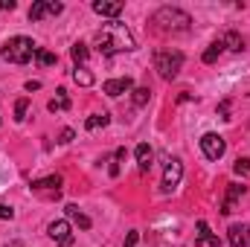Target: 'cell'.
Returning <instances> with one entry per match:
<instances>
[{"label": "cell", "instance_id": "1", "mask_svg": "<svg viewBox=\"0 0 250 247\" xmlns=\"http://www.w3.org/2000/svg\"><path fill=\"white\" fill-rule=\"evenodd\" d=\"M96 50L102 53V59H111L117 53H131L137 50L134 44V35L128 32V26L120 21H111V23H102V29L96 32Z\"/></svg>", "mask_w": 250, "mask_h": 247}, {"label": "cell", "instance_id": "2", "mask_svg": "<svg viewBox=\"0 0 250 247\" xmlns=\"http://www.w3.org/2000/svg\"><path fill=\"white\" fill-rule=\"evenodd\" d=\"M38 53V47H35V41L32 38H23V35H18V38H9L6 44H3V50H0V56L6 59V62L12 64H26L32 62V56Z\"/></svg>", "mask_w": 250, "mask_h": 247}, {"label": "cell", "instance_id": "3", "mask_svg": "<svg viewBox=\"0 0 250 247\" xmlns=\"http://www.w3.org/2000/svg\"><path fill=\"white\" fill-rule=\"evenodd\" d=\"M154 23L163 29V32H187L192 18H189L184 9H175V6H163L154 12Z\"/></svg>", "mask_w": 250, "mask_h": 247}, {"label": "cell", "instance_id": "4", "mask_svg": "<svg viewBox=\"0 0 250 247\" xmlns=\"http://www.w3.org/2000/svg\"><path fill=\"white\" fill-rule=\"evenodd\" d=\"M181 67H184V53H178V50H157L154 53V70L160 73V79L172 82L181 73Z\"/></svg>", "mask_w": 250, "mask_h": 247}, {"label": "cell", "instance_id": "5", "mask_svg": "<svg viewBox=\"0 0 250 247\" xmlns=\"http://www.w3.org/2000/svg\"><path fill=\"white\" fill-rule=\"evenodd\" d=\"M201 151H204L209 160H221L224 151H227V143H224L221 134H204V137H201Z\"/></svg>", "mask_w": 250, "mask_h": 247}, {"label": "cell", "instance_id": "6", "mask_svg": "<svg viewBox=\"0 0 250 247\" xmlns=\"http://www.w3.org/2000/svg\"><path fill=\"white\" fill-rule=\"evenodd\" d=\"M64 6L62 3H56V0H38V3H32V9H29V21H44V18H50V15H62Z\"/></svg>", "mask_w": 250, "mask_h": 247}, {"label": "cell", "instance_id": "7", "mask_svg": "<svg viewBox=\"0 0 250 247\" xmlns=\"http://www.w3.org/2000/svg\"><path fill=\"white\" fill-rule=\"evenodd\" d=\"M181 178H184V163L178 157H172L166 163V172H163V192H172L175 186L181 184Z\"/></svg>", "mask_w": 250, "mask_h": 247}, {"label": "cell", "instance_id": "8", "mask_svg": "<svg viewBox=\"0 0 250 247\" xmlns=\"http://www.w3.org/2000/svg\"><path fill=\"white\" fill-rule=\"evenodd\" d=\"M50 239L59 247H73V230H70V224L62 221V218L53 221V224H50Z\"/></svg>", "mask_w": 250, "mask_h": 247}, {"label": "cell", "instance_id": "9", "mask_svg": "<svg viewBox=\"0 0 250 247\" xmlns=\"http://www.w3.org/2000/svg\"><path fill=\"white\" fill-rule=\"evenodd\" d=\"M134 87V79L131 76H125V79H108L105 84H102V90L108 93V96H123Z\"/></svg>", "mask_w": 250, "mask_h": 247}, {"label": "cell", "instance_id": "10", "mask_svg": "<svg viewBox=\"0 0 250 247\" xmlns=\"http://www.w3.org/2000/svg\"><path fill=\"white\" fill-rule=\"evenodd\" d=\"M93 12L102 15V18H114V21H117V15L123 12V3H120V0H96V3H93Z\"/></svg>", "mask_w": 250, "mask_h": 247}, {"label": "cell", "instance_id": "11", "mask_svg": "<svg viewBox=\"0 0 250 247\" xmlns=\"http://www.w3.org/2000/svg\"><path fill=\"white\" fill-rule=\"evenodd\" d=\"M230 245L233 247H250V224H233V227H230Z\"/></svg>", "mask_w": 250, "mask_h": 247}, {"label": "cell", "instance_id": "12", "mask_svg": "<svg viewBox=\"0 0 250 247\" xmlns=\"http://www.w3.org/2000/svg\"><path fill=\"white\" fill-rule=\"evenodd\" d=\"M245 195V186H239V184H230V189H227V198H224V204H221V212L224 215H230L233 209H236V201Z\"/></svg>", "mask_w": 250, "mask_h": 247}, {"label": "cell", "instance_id": "13", "mask_svg": "<svg viewBox=\"0 0 250 247\" xmlns=\"http://www.w3.org/2000/svg\"><path fill=\"white\" fill-rule=\"evenodd\" d=\"M137 163H140V172H148V166H151V148H148V143L137 145Z\"/></svg>", "mask_w": 250, "mask_h": 247}, {"label": "cell", "instance_id": "14", "mask_svg": "<svg viewBox=\"0 0 250 247\" xmlns=\"http://www.w3.org/2000/svg\"><path fill=\"white\" fill-rule=\"evenodd\" d=\"M67 215L73 218V224H79L82 230H90V218L84 215V212H79V206L76 204H67Z\"/></svg>", "mask_w": 250, "mask_h": 247}, {"label": "cell", "instance_id": "15", "mask_svg": "<svg viewBox=\"0 0 250 247\" xmlns=\"http://www.w3.org/2000/svg\"><path fill=\"white\" fill-rule=\"evenodd\" d=\"M59 186H62V175H50V178L32 181V189H41V192H47V189H56L59 192Z\"/></svg>", "mask_w": 250, "mask_h": 247}, {"label": "cell", "instance_id": "16", "mask_svg": "<svg viewBox=\"0 0 250 247\" xmlns=\"http://www.w3.org/2000/svg\"><path fill=\"white\" fill-rule=\"evenodd\" d=\"M221 44H224L227 50H233V53H242V47H245V44H242V35H239V32H233V29L221 38Z\"/></svg>", "mask_w": 250, "mask_h": 247}, {"label": "cell", "instance_id": "17", "mask_svg": "<svg viewBox=\"0 0 250 247\" xmlns=\"http://www.w3.org/2000/svg\"><path fill=\"white\" fill-rule=\"evenodd\" d=\"M70 56H73V62H76V64H84L87 59H90V50H87V44L76 41V44H73V50H70Z\"/></svg>", "mask_w": 250, "mask_h": 247}, {"label": "cell", "instance_id": "18", "mask_svg": "<svg viewBox=\"0 0 250 247\" xmlns=\"http://www.w3.org/2000/svg\"><path fill=\"white\" fill-rule=\"evenodd\" d=\"M73 82L82 84V87H90V84H93V73L84 70V67H76V70H73Z\"/></svg>", "mask_w": 250, "mask_h": 247}, {"label": "cell", "instance_id": "19", "mask_svg": "<svg viewBox=\"0 0 250 247\" xmlns=\"http://www.w3.org/2000/svg\"><path fill=\"white\" fill-rule=\"evenodd\" d=\"M56 93H59V96H56V99H50V105H47V108H50L53 114H56V111H67V108H70V99H67V93H64L62 87H59Z\"/></svg>", "mask_w": 250, "mask_h": 247}, {"label": "cell", "instance_id": "20", "mask_svg": "<svg viewBox=\"0 0 250 247\" xmlns=\"http://www.w3.org/2000/svg\"><path fill=\"white\" fill-rule=\"evenodd\" d=\"M108 123H111V117H108V114H93V117H87L84 128H87V131H99V128H105Z\"/></svg>", "mask_w": 250, "mask_h": 247}, {"label": "cell", "instance_id": "21", "mask_svg": "<svg viewBox=\"0 0 250 247\" xmlns=\"http://www.w3.org/2000/svg\"><path fill=\"white\" fill-rule=\"evenodd\" d=\"M221 50H224V44H221V41L209 44V47H207V53H204V64H212L218 56H221Z\"/></svg>", "mask_w": 250, "mask_h": 247}, {"label": "cell", "instance_id": "22", "mask_svg": "<svg viewBox=\"0 0 250 247\" xmlns=\"http://www.w3.org/2000/svg\"><path fill=\"white\" fill-rule=\"evenodd\" d=\"M35 59H38V64H44V67H50V64L59 62V56H56V53H50V50H38V53H35Z\"/></svg>", "mask_w": 250, "mask_h": 247}, {"label": "cell", "instance_id": "23", "mask_svg": "<svg viewBox=\"0 0 250 247\" xmlns=\"http://www.w3.org/2000/svg\"><path fill=\"white\" fill-rule=\"evenodd\" d=\"M148 96H151V93H148V87H137V90H134V105H137V108L148 105Z\"/></svg>", "mask_w": 250, "mask_h": 247}, {"label": "cell", "instance_id": "24", "mask_svg": "<svg viewBox=\"0 0 250 247\" xmlns=\"http://www.w3.org/2000/svg\"><path fill=\"white\" fill-rule=\"evenodd\" d=\"M26 111H29V99H18V105H15V120L23 123V120H26Z\"/></svg>", "mask_w": 250, "mask_h": 247}, {"label": "cell", "instance_id": "25", "mask_svg": "<svg viewBox=\"0 0 250 247\" xmlns=\"http://www.w3.org/2000/svg\"><path fill=\"white\" fill-rule=\"evenodd\" d=\"M212 239V233H209V224L207 221H198V245H207Z\"/></svg>", "mask_w": 250, "mask_h": 247}, {"label": "cell", "instance_id": "26", "mask_svg": "<svg viewBox=\"0 0 250 247\" xmlns=\"http://www.w3.org/2000/svg\"><path fill=\"white\" fill-rule=\"evenodd\" d=\"M236 172L239 175H250V157H239L236 160Z\"/></svg>", "mask_w": 250, "mask_h": 247}, {"label": "cell", "instance_id": "27", "mask_svg": "<svg viewBox=\"0 0 250 247\" xmlns=\"http://www.w3.org/2000/svg\"><path fill=\"white\" fill-rule=\"evenodd\" d=\"M12 218H15V209H12V206H3V204H0V221H12Z\"/></svg>", "mask_w": 250, "mask_h": 247}, {"label": "cell", "instance_id": "28", "mask_svg": "<svg viewBox=\"0 0 250 247\" xmlns=\"http://www.w3.org/2000/svg\"><path fill=\"white\" fill-rule=\"evenodd\" d=\"M137 242H140V233H137V230H131V233H128V239H125V245H123V247H137Z\"/></svg>", "mask_w": 250, "mask_h": 247}, {"label": "cell", "instance_id": "29", "mask_svg": "<svg viewBox=\"0 0 250 247\" xmlns=\"http://www.w3.org/2000/svg\"><path fill=\"white\" fill-rule=\"evenodd\" d=\"M73 137H76V134H73V128H64L62 137H59V143H73Z\"/></svg>", "mask_w": 250, "mask_h": 247}, {"label": "cell", "instance_id": "30", "mask_svg": "<svg viewBox=\"0 0 250 247\" xmlns=\"http://www.w3.org/2000/svg\"><path fill=\"white\" fill-rule=\"evenodd\" d=\"M218 114H221L224 120H230V102H221V105H218Z\"/></svg>", "mask_w": 250, "mask_h": 247}, {"label": "cell", "instance_id": "31", "mask_svg": "<svg viewBox=\"0 0 250 247\" xmlns=\"http://www.w3.org/2000/svg\"><path fill=\"white\" fill-rule=\"evenodd\" d=\"M38 87H41V82H26V90H29V93H32V90H38Z\"/></svg>", "mask_w": 250, "mask_h": 247}, {"label": "cell", "instance_id": "32", "mask_svg": "<svg viewBox=\"0 0 250 247\" xmlns=\"http://www.w3.org/2000/svg\"><path fill=\"white\" fill-rule=\"evenodd\" d=\"M0 9H15V0H0Z\"/></svg>", "mask_w": 250, "mask_h": 247}, {"label": "cell", "instance_id": "33", "mask_svg": "<svg viewBox=\"0 0 250 247\" xmlns=\"http://www.w3.org/2000/svg\"><path fill=\"white\" fill-rule=\"evenodd\" d=\"M6 247H21V245H18V242H12V245H6Z\"/></svg>", "mask_w": 250, "mask_h": 247}]
</instances>
